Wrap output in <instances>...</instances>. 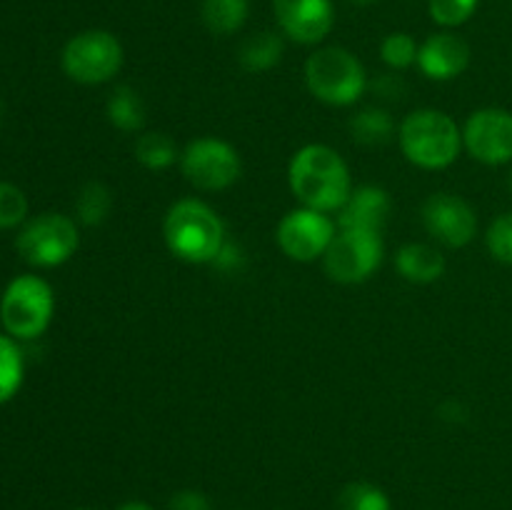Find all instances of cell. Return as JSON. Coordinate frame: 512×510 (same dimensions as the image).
Returning <instances> with one entry per match:
<instances>
[{"label": "cell", "instance_id": "obj_28", "mask_svg": "<svg viewBox=\"0 0 512 510\" xmlns=\"http://www.w3.org/2000/svg\"><path fill=\"white\" fill-rule=\"evenodd\" d=\"M488 250L495 260L512 265V213L493 220L488 230Z\"/></svg>", "mask_w": 512, "mask_h": 510}, {"label": "cell", "instance_id": "obj_3", "mask_svg": "<svg viewBox=\"0 0 512 510\" xmlns=\"http://www.w3.org/2000/svg\"><path fill=\"white\" fill-rule=\"evenodd\" d=\"M460 145L463 133L455 120L440 110H415L400 125V148L418 168H448L458 158Z\"/></svg>", "mask_w": 512, "mask_h": 510}, {"label": "cell", "instance_id": "obj_24", "mask_svg": "<svg viewBox=\"0 0 512 510\" xmlns=\"http://www.w3.org/2000/svg\"><path fill=\"white\" fill-rule=\"evenodd\" d=\"M338 510H390V500L375 485L350 483L340 493Z\"/></svg>", "mask_w": 512, "mask_h": 510}, {"label": "cell", "instance_id": "obj_11", "mask_svg": "<svg viewBox=\"0 0 512 510\" xmlns=\"http://www.w3.org/2000/svg\"><path fill=\"white\" fill-rule=\"evenodd\" d=\"M463 143L473 158L488 165L512 160V113L500 108H483L468 118Z\"/></svg>", "mask_w": 512, "mask_h": 510}, {"label": "cell", "instance_id": "obj_19", "mask_svg": "<svg viewBox=\"0 0 512 510\" xmlns=\"http://www.w3.org/2000/svg\"><path fill=\"white\" fill-rule=\"evenodd\" d=\"M283 55V40L275 33H258L248 38L240 48V65L250 73H260V70H270Z\"/></svg>", "mask_w": 512, "mask_h": 510}, {"label": "cell", "instance_id": "obj_7", "mask_svg": "<svg viewBox=\"0 0 512 510\" xmlns=\"http://www.w3.org/2000/svg\"><path fill=\"white\" fill-rule=\"evenodd\" d=\"M123 65L118 38L105 30H85L63 48V70L78 83L95 85L113 78Z\"/></svg>", "mask_w": 512, "mask_h": 510}, {"label": "cell", "instance_id": "obj_17", "mask_svg": "<svg viewBox=\"0 0 512 510\" xmlns=\"http://www.w3.org/2000/svg\"><path fill=\"white\" fill-rule=\"evenodd\" d=\"M108 118L118 130L133 133L143 128L145 123V105L140 95L130 85H118L108 100Z\"/></svg>", "mask_w": 512, "mask_h": 510}, {"label": "cell", "instance_id": "obj_10", "mask_svg": "<svg viewBox=\"0 0 512 510\" xmlns=\"http://www.w3.org/2000/svg\"><path fill=\"white\" fill-rule=\"evenodd\" d=\"M335 238V223L325 213L300 208L285 215L278 225V245L288 258L310 263L325 255Z\"/></svg>", "mask_w": 512, "mask_h": 510}, {"label": "cell", "instance_id": "obj_26", "mask_svg": "<svg viewBox=\"0 0 512 510\" xmlns=\"http://www.w3.org/2000/svg\"><path fill=\"white\" fill-rule=\"evenodd\" d=\"M28 215V198L20 188L0 183V228H15Z\"/></svg>", "mask_w": 512, "mask_h": 510}, {"label": "cell", "instance_id": "obj_25", "mask_svg": "<svg viewBox=\"0 0 512 510\" xmlns=\"http://www.w3.org/2000/svg\"><path fill=\"white\" fill-rule=\"evenodd\" d=\"M418 43L408 33H393L383 40L380 53L390 68H408L418 60Z\"/></svg>", "mask_w": 512, "mask_h": 510}, {"label": "cell", "instance_id": "obj_13", "mask_svg": "<svg viewBox=\"0 0 512 510\" xmlns=\"http://www.w3.org/2000/svg\"><path fill=\"white\" fill-rule=\"evenodd\" d=\"M273 8L280 28L298 43H318L333 28L330 0H273Z\"/></svg>", "mask_w": 512, "mask_h": 510}, {"label": "cell", "instance_id": "obj_8", "mask_svg": "<svg viewBox=\"0 0 512 510\" xmlns=\"http://www.w3.org/2000/svg\"><path fill=\"white\" fill-rule=\"evenodd\" d=\"M323 260L325 273L338 283H363L383 260V240L370 230H340Z\"/></svg>", "mask_w": 512, "mask_h": 510}, {"label": "cell", "instance_id": "obj_30", "mask_svg": "<svg viewBox=\"0 0 512 510\" xmlns=\"http://www.w3.org/2000/svg\"><path fill=\"white\" fill-rule=\"evenodd\" d=\"M118 510H153V508L145 503H125V505H120Z\"/></svg>", "mask_w": 512, "mask_h": 510}, {"label": "cell", "instance_id": "obj_9", "mask_svg": "<svg viewBox=\"0 0 512 510\" xmlns=\"http://www.w3.org/2000/svg\"><path fill=\"white\" fill-rule=\"evenodd\" d=\"M183 175L198 190H225L240 178V158L233 145L215 138H200L185 148Z\"/></svg>", "mask_w": 512, "mask_h": 510}, {"label": "cell", "instance_id": "obj_12", "mask_svg": "<svg viewBox=\"0 0 512 510\" xmlns=\"http://www.w3.org/2000/svg\"><path fill=\"white\" fill-rule=\"evenodd\" d=\"M423 223L428 233L448 248H463L475 238V230H478L473 208L463 198L448 193L430 195L425 200Z\"/></svg>", "mask_w": 512, "mask_h": 510}, {"label": "cell", "instance_id": "obj_29", "mask_svg": "<svg viewBox=\"0 0 512 510\" xmlns=\"http://www.w3.org/2000/svg\"><path fill=\"white\" fill-rule=\"evenodd\" d=\"M170 510H210V503L198 490H180L170 500Z\"/></svg>", "mask_w": 512, "mask_h": 510}, {"label": "cell", "instance_id": "obj_2", "mask_svg": "<svg viewBox=\"0 0 512 510\" xmlns=\"http://www.w3.org/2000/svg\"><path fill=\"white\" fill-rule=\"evenodd\" d=\"M163 235L173 255L188 263H213L225 245L223 220L200 200H180L165 215Z\"/></svg>", "mask_w": 512, "mask_h": 510}, {"label": "cell", "instance_id": "obj_16", "mask_svg": "<svg viewBox=\"0 0 512 510\" xmlns=\"http://www.w3.org/2000/svg\"><path fill=\"white\" fill-rule=\"evenodd\" d=\"M400 275L410 283H433L445 273V258L435 248L423 243L403 245L395 258Z\"/></svg>", "mask_w": 512, "mask_h": 510}, {"label": "cell", "instance_id": "obj_18", "mask_svg": "<svg viewBox=\"0 0 512 510\" xmlns=\"http://www.w3.org/2000/svg\"><path fill=\"white\" fill-rule=\"evenodd\" d=\"M248 18V0H203V23L210 33L230 35L243 28Z\"/></svg>", "mask_w": 512, "mask_h": 510}, {"label": "cell", "instance_id": "obj_15", "mask_svg": "<svg viewBox=\"0 0 512 510\" xmlns=\"http://www.w3.org/2000/svg\"><path fill=\"white\" fill-rule=\"evenodd\" d=\"M390 215V198L383 188L375 185H363L353 190L345 205L340 208L338 223L340 230H370L380 233Z\"/></svg>", "mask_w": 512, "mask_h": 510}, {"label": "cell", "instance_id": "obj_20", "mask_svg": "<svg viewBox=\"0 0 512 510\" xmlns=\"http://www.w3.org/2000/svg\"><path fill=\"white\" fill-rule=\"evenodd\" d=\"M350 130L353 138L363 145H383L393 138L395 123L390 118L388 110L380 108H365L350 120Z\"/></svg>", "mask_w": 512, "mask_h": 510}, {"label": "cell", "instance_id": "obj_27", "mask_svg": "<svg viewBox=\"0 0 512 510\" xmlns=\"http://www.w3.org/2000/svg\"><path fill=\"white\" fill-rule=\"evenodd\" d=\"M475 8H478V0H430L433 20L448 28L465 23L475 13Z\"/></svg>", "mask_w": 512, "mask_h": 510}, {"label": "cell", "instance_id": "obj_6", "mask_svg": "<svg viewBox=\"0 0 512 510\" xmlns=\"http://www.w3.org/2000/svg\"><path fill=\"white\" fill-rule=\"evenodd\" d=\"M15 248L25 263L38 265V268H55L78 250V228L65 215H38L20 230Z\"/></svg>", "mask_w": 512, "mask_h": 510}, {"label": "cell", "instance_id": "obj_21", "mask_svg": "<svg viewBox=\"0 0 512 510\" xmlns=\"http://www.w3.org/2000/svg\"><path fill=\"white\" fill-rule=\"evenodd\" d=\"M135 158L150 170H163L168 165L175 163L178 158V150L170 135L165 133H145L140 135V140L135 143Z\"/></svg>", "mask_w": 512, "mask_h": 510}, {"label": "cell", "instance_id": "obj_4", "mask_svg": "<svg viewBox=\"0 0 512 510\" xmlns=\"http://www.w3.org/2000/svg\"><path fill=\"white\" fill-rule=\"evenodd\" d=\"M310 93L330 105H350L363 95L365 73L353 53L345 48H320L305 65Z\"/></svg>", "mask_w": 512, "mask_h": 510}, {"label": "cell", "instance_id": "obj_32", "mask_svg": "<svg viewBox=\"0 0 512 510\" xmlns=\"http://www.w3.org/2000/svg\"><path fill=\"white\" fill-rule=\"evenodd\" d=\"M510 190H512V173H510Z\"/></svg>", "mask_w": 512, "mask_h": 510}, {"label": "cell", "instance_id": "obj_1", "mask_svg": "<svg viewBox=\"0 0 512 510\" xmlns=\"http://www.w3.org/2000/svg\"><path fill=\"white\" fill-rule=\"evenodd\" d=\"M290 190L305 208L340 210L353 193L345 160L328 145H305L290 160Z\"/></svg>", "mask_w": 512, "mask_h": 510}, {"label": "cell", "instance_id": "obj_22", "mask_svg": "<svg viewBox=\"0 0 512 510\" xmlns=\"http://www.w3.org/2000/svg\"><path fill=\"white\" fill-rule=\"evenodd\" d=\"M113 208V198L110 190L103 183H88L80 190L78 200H75V210H78L80 223L85 225H100L110 215Z\"/></svg>", "mask_w": 512, "mask_h": 510}, {"label": "cell", "instance_id": "obj_14", "mask_svg": "<svg viewBox=\"0 0 512 510\" xmlns=\"http://www.w3.org/2000/svg\"><path fill=\"white\" fill-rule=\"evenodd\" d=\"M470 63V48L460 35H430L418 50V65L428 78L450 80L463 73Z\"/></svg>", "mask_w": 512, "mask_h": 510}, {"label": "cell", "instance_id": "obj_23", "mask_svg": "<svg viewBox=\"0 0 512 510\" xmlns=\"http://www.w3.org/2000/svg\"><path fill=\"white\" fill-rule=\"evenodd\" d=\"M23 383V355L13 340L0 335V403L13 398Z\"/></svg>", "mask_w": 512, "mask_h": 510}, {"label": "cell", "instance_id": "obj_5", "mask_svg": "<svg viewBox=\"0 0 512 510\" xmlns=\"http://www.w3.org/2000/svg\"><path fill=\"white\" fill-rule=\"evenodd\" d=\"M53 318V290L38 275H20L5 288L0 320L15 338H38Z\"/></svg>", "mask_w": 512, "mask_h": 510}, {"label": "cell", "instance_id": "obj_31", "mask_svg": "<svg viewBox=\"0 0 512 510\" xmlns=\"http://www.w3.org/2000/svg\"><path fill=\"white\" fill-rule=\"evenodd\" d=\"M355 3H373V0H355Z\"/></svg>", "mask_w": 512, "mask_h": 510}]
</instances>
